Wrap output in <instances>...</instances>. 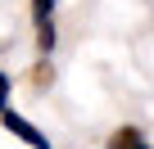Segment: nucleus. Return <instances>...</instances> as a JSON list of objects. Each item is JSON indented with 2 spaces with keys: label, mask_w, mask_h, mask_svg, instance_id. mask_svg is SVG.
I'll list each match as a JSON object with an SVG mask.
<instances>
[{
  "label": "nucleus",
  "mask_w": 154,
  "mask_h": 149,
  "mask_svg": "<svg viewBox=\"0 0 154 149\" xmlns=\"http://www.w3.org/2000/svg\"><path fill=\"white\" fill-rule=\"evenodd\" d=\"M0 109H9V72H0Z\"/></svg>",
  "instance_id": "5"
},
{
  "label": "nucleus",
  "mask_w": 154,
  "mask_h": 149,
  "mask_svg": "<svg viewBox=\"0 0 154 149\" xmlns=\"http://www.w3.org/2000/svg\"><path fill=\"white\" fill-rule=\"evenodd\" d=\"M0 127H5L9 136H18V140H27L32 149H54V145H50V136H45V131H36V127H32L23 113H14V109H0Z\"/></svg>",
  "instance_id": "1"
},
{
  "label": "nucleus",
  "mask_w": 154,
  "mask_h": 149,
  "mask_svg": "<svg viewBox=\"0 0 154 149\" xmlns=\"http://www.w3.org/2000/svg\"><path fill=\"white\" fill-rule=\"evenodd\" d=\"M32 14H36V23L54 18V0H32Z\"/></svg>",
  "instance_id": "4"
},
{
  "label": "nucleus",
  "mask_w": 154,
  "mask_h": 149,
  "mask_svg": "<svg viewBox=\"0 0 154 149\" xmlns=\"http://www.w3.org/2000/svg\"><path fill=\"white\" fill-rule=\"evenodd\" d=\"M109 149H154V145H145V136L136 127H118L113 140H109Z\"/></svg>",
  "instance_id": "2"
},
{
  "label": "nucleus",
  "mask_w": 154,
  "mask_h": 149,
  "mask_svg": "<svg viewBox=\"0 0 154 149\" xmlns=\"http://www.w3.org/2000/svg\"><path fill=\"white\" fill-rule=\"evenodd\" d=\"M54 45H59V32H54V18L36 23V50H41V54H50Z\"/></svg>",
  "instance_id": "3"
}]
</instances>
